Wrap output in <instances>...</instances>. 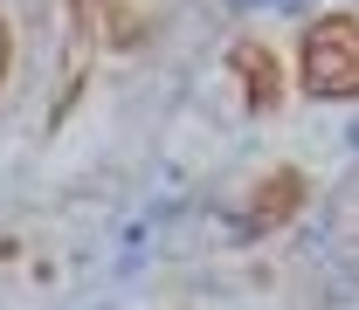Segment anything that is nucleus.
I'll return each instance as SVG.
<instances>
[{"label": "nucleus", "instance_id": "nucleus-1", "mask_svg": "<svg viewBox=\"0 0 359 310\" xmlns=\"http://www.w3.org/2000/svg\"><path fill=\"white\" fill-rule=\"evenodd\" d=\"M297 83L325 104L359 97V14H318L297 42Z\"/></svg>", "mask_w": 359, "mask_h": 310}, {"label": "nucleus", "instance_id": "nucleus-2", "mask_svg": "<svg viewBox=\"0 0 359 310\" xmlns=\"http://www.w3.org/2000/svg\"><path fill=\"white\" fill-rule=\"evenodd\" d=\"M69 21H76V42L90 48H138L145 35V7L132 0H69Z\"/></svg>", "mask_w": 359, "mask_h": 310}, {"label": "nucleus", "instance_id": "nucleus-3", "mask_svg": "<svg viewBox=\"0 0 359 310\" xmlns=\"http://www.w3.org/2000/svg\"><path fill=\"white\" fill-rule=\"evenodd\" d=\"M228 69H235L242 90H249V97H242L249 111H276V104H283V62H276L263 42H249V35H242V42L228 48Z\"/></svg>", "mask_w": 359, "mask_h": 310}, {"label": "nucleus", "instance_id": "nucleus-4", "mask_svg": "<svg viewBox=\"0 0 359 310\" xmlns=\"http://www.w3.org/2000/svg\"><path fill=\"white\" fill-rule=\"evenodd\" d=\"M304 207V173H269L256 193H249V214H242V234H269V227H283L290 214Z\"/></svg>", "mask_w": 359, "mask_h": 310}, {"label": "nucleus", "instance_id": "nucleus-5", "mask_svg": "<svg viewBox=\"0 0 359 310\" xmlns=\"http://www.w3.org/2000/svg\"><path fill=\"white\" fill-rule=\"evenodd\" d=\"M7 69H14V28H7V14H0V90H7Z\"/></svg>", "mask_w": 359, "mask_h": 310}]
</instances>
